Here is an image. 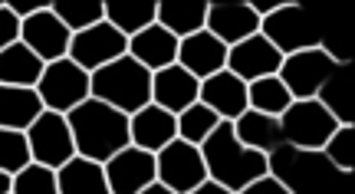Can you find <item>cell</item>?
I'll return each mask as SVG.
<instances>
[{
    "label": "cell",
    "mask_w": 355,
    "mask_h": 194,
    "mask_svg": "<svg viewBox=\"0 0 355 194\" xmlns=\"http://www.w3.org/2000/svg\"><path fill=\"white\" fill-rule=\"evenodd\" d=\"M66 125L76 145V155L99 165H105L115 152L128 145V116L99 99H86L73 112H66Z\"/></svg>",
    "instance_id": "cell-1"
},
{
    "label": "cell",
    "mask_w": 355,
    "mask_h": 194,
    "mask_svg": "<svg viewBox=\"0 0 355 194\" xmlns=\"http://www.w3.org/2000/svg\"><path fill=\"white\" fill-rule=\"evenodd\" d=\"M198 148H201L207 178L217 182L220 188L234 191V194L266 175V155L250 152L247 145L237 142V135H234V125H230V122H217V129L211 132Z\"/></svg>",
    "instance_id": "cell-2"
},
{
    "label": "cell",
    "mask_w": 355,
    "mask_h": 194,
    "mask_svg": "<svg viewBox=\"0 0 355 194\" xmlns=\"http://www.w3.org/2000/svg\"><path fill=\"white\" fill-rule=\"evenodd\" d=\"M89 99L112 105L122 116H135L152 103V73L125 53L115 63L89 73Z\"/></svg>",
    "instance_id": "cell-3"
},
{
    "label": "cell",
    "mask_w": 355,
    "mask_h": 194,
    "mask_svg": "<svg viewBox=\"0 0 355 194\" xmlns=\"http://www.w3.org/2000/svg\"><path fill=\"white\" fill-rule=\"evenodd\" d=\"M329 171L336 168L326 161L322 152H303V148H293L290 142H279L266 155V175L283 184L290 194H313L326 182Z\"/></svg>",
    "instance_id": "cell-4"
},
{
    "label": "cell",
    "mask_w": 355,
    "mask_h": 194,
    "mask_svg": "<svg viewBox=\"0 0 355 194\" xmlns=\"http://www.w3.org/2000/svg\"><path fill=\"white\" fill-rule=\"evenodd\" d=\"M336 129H339V122L316 99H293L279 116L283 142H290L293 148H303V152H322V145L329 142Z\"/></svg>",
    "instance_id": "cell-5"
},
{
    "label": "cell",
    "mask_w": 355,
    "mask_h": 194,
    "mask_svg": "<svg viewBox=\"0 0 355 194\" xmlns=\"http://www.w3.org/2000/svg\"><path fill=\"white\" fill-rule=\"evenodd\" d=\"M46 112H73L79 103L89 99V73L79 69L73 60H56L43 66V76L33 86Z\"/></svg>",
    "instance_id": "cell-6"
},
{
    "label": "cell",
    "mask_w": 355,
    "mask_h": 194,
    "mask_svg": "<svg viewBox=\"0 0 355 194\" xmlns=\"http://www.w3.org/2000/svg\"><path fill=\"white\" fill-rule=\"evenodd\" d=\"M260 37L279 53V56H293L303 50H316L319 39L316 30L306 20V10L300 3H279L273 13H266L260 20Z\"/></svg>",
    "instance_id": "cell-7"
},
{
    "label": "cell",
    "mask_w": 355,
    "mask_h": 194,
    "mask_svg": "<svg viewBox=\"0 0 355 194\" xmlns=\"http://www.w3.org/2000/svg\"><path fill=\"white\" fill-rule=\"evenodd\" d=\"M24 135H26V145H30V161H37L43 168L56 171L76 155V145H73V135H69L66 116H60V112H46L43 109Z\"/></svg>",
    "instance_id": "cell-8"
},
{
    "label": "cell",
    "mask_w": 355,
    "mask_h": 194,
    "mask_svg": "<svg viewBox=\"0 0 355 194\" xmlns=\"http://www.w3.org/2000/svg\"><path fill=\"white\" fill-rule=\"evenodd\" d=\"M155 182H162L175 194H188L198 184H204L207 182V168H204L201 148L181 142V139L168 142L155 155Z\"/></svg>",
    "instance_id": "cell-9"
},
{
    "label": "cell",
    "mask_w": 355,
    "mask_h": 194,
    "mask_svg": "<svg viewBox=\"0 0 355 194\" xmlns=\"http://www.w3.org/2000/svg\"><path fill=\"white\" fill-rule=\"evenodd\" d=\"M128 53V39L109 26L105 20L96 26H89L83 33H73L69 39V53H66V60H73L79 69H86V73H96L102 66L115 63L119 56H125Z\"/></svg>",
    "instance_id": "cell-10"
},
{
    "label": "cell",
    "mask_w": 355,
    "mask_h": 194,
    "mask_svg": "<svg viewBox=\"0 0 355 194\" xmlns=\"http://www.w3.org/2000/svg\"><path fill=\"white\" fill-rule=\"evenodd\" d=\"M332 69H336V63L316 46V50H303V53H293V56H283L277 79L286 86V92H290L293 99H316L319 86L329 79Z\"/></svg>",
    "instance_id": "cell-11"
},
{
    "label": "cell",
    "mask_w": 355,
    "mask_h": 194,
    "mask_svg": "<svg viewBox=\"0 0 355 194\" xmlns=\"http://www.w3.org/2000/svg\"><path fill=\"white\" fill-rule=\"evenodd\" d=\"M69 39H73V33L53 17L50 7L33 13V17H26L24 24H20V43H24L43 66L56 63V60H66Z\"/></svg>",
    "instance_id": "cell-12"
},
{
    "label": "cell",
    "mask_w": 355,
    "mask_h": 194,
    "mask_svg": "<svg viewBox=\"0 0 355 194\" xmlns=\"http://www.w3.org/2000/svg\"><path fill=\"white\" fill-rule=\"evenodd\" d=\"M102 171L109 182V194H139L155 182V155L135 145H125L102 165Z\"/></svg>",
    "instance_id": "cell-13"
},
{
    "label": "cell",
    "mask_w": 355,
    "mask_h": 194,
    "mask_svg": "<svg viewBox=\"0 0 355 194\" xmlns=\"http://www.w3.org/2000/svg\"><path fill=\"white\" fill-rule=\"evenodd\" d=\"M204 30L230 50L241 39L260 33V17L243 0H234V3L220 0V3H207V24H204Z\"/></svg>",
    "instance_id": "cell-14"
},
{
    "label": "cell",
    "mask_w": 355,
    "mask_h": 194,
    "mask_svg": "<svg viewBox=\"0 0 355 194\" xmlns=\"http://www.w3.org/2000/svg\"><path fill=\"white\" fill-rule=\"evenodd\" d=\"M279 63H283V56H279L260 33H254V37L241 39L237 46H230L227 66H224V69L234 73L237 79H243V82H257V79L277 76Z\"/></svg>",
    "instance_id": "cell-15"
},
{
    "label": "cell",
    "mask_w": 355,
    "mask_h": 194,
    "mask_svg": "<svg viewBox=\"0 0 355 194\" xmlns=\"http://www.w3.org/2000/svg\"><path fill=\"white\" fill-rule=\"evenodd\" d=\"M198 103L207 105L220 122H234L247 112V82L237 79L234 73L220 69L214 76H207L198 89Z\"/></svg>",
    "instance_id": "cell-16"
},
{
    "label": "cell",
    "mask_w": 355,
    "mask_h": 194,
    "mask_svg": "<svg viewBox=\"0 0 355 194\" xmlns=\"http://www.w3.org/2000/svg\"><path fill=\"white\" fill-rule=\"evenodd\" d=\"M175 63L181 66L184 73H191L198 82H204L207 76H214V73H220V69L227 66V46H224L220 39L211 37L207 30H201V33H194V37L178 39Z\"/></svg>",
    "instance_id": "cell-17"
},
{
    "label": "cell",
    "mask_w": 355,
    "mask_h": 194,
    "mask_svg": "<svg viewBox=\"0 0 355 194\" xmlns=\"http://www.w3.org/2000/svg\"><path fill=\"white\" fill-rule=\"evenodd\" d=\"M178 139V125H175V116L158 109V105H145L139 109L135 116H128V145H135L141 152H152L158 155L168 142Z\"/></svg>",
    "instance_id": "cell-18"
},
{
    "label": "cell",
    "mask_w": 355,
    "mask_h": 194,
    "mask_svg": "<svg viewBox=\"0 0 355 194\" xmlns=\"http://www.w3.org/2000/svg\"><path fill=\"white\" fill-rule=\"evenodd\" d=\"M198 89H201V82L191 76V73H184L178 63L152 73V105L165 109L171 116H178L188 105L198 103Z\"/></svg>",
    "instance_id": "cell-19"
},
{
    "label": "cell",
    "mask_w": 355,
    "mask_h": 194,
    "mask_svg": "<svg viewBox=\"0 0 355 194\" xmlns=\"http://www.w3.org/2000/svg\"><path fill=\"white\" fill-rule=\"evenodd\" d=\"M128 56L139 66H145L148 73H158L178 60V39L158 24H152L128 39Z\"/></svg>",
    "instance_id": "cell-20"
},
{
    "label": "cell",
    "mask_w": 355,
    "mask_h": 194,
    "mask_svg": "<svg viewBox=\"0 0 355 194\" xmlns=\"http://www.w3.org/2000/svg\"><path fill=\"white\" fill-rule=\"evenodd\" d=\"M155 24L168 30L175 39L194 37L207 24V0H162Z\"/></svg>",
    "instance_id": "cell-21"
},
{
    "label": "cell",
    "mask_w": 355,
    "mask_h": 194,
    "mask_svg": "<svg viewBox=\"0 0 355 194\" xmlns=\"http://www.w3.org/2000/svg\"><path fill=\"white\" fill-rule=\"evenodd\" d=\"M56 191L60 194H109V182L99 161L73 155L63 168H56Z\"/></svg>",
    "instance_id": "cell-22"
},
{
    "label": "cell",
    "mask_w": 355,
    "mask_h": 194,
    "mask_svg": "<svg viewBox=\"0 0 355 194\" xmlns=\"http://www.w3.org/2000/svg\"><path fill=\"white\" fill-rule=\"evenodd\" d=\"M230 125H234L237 142L247 145L250 152H260V155H270V152L283 142V132H279L277 116H263V112L247 109V112H243L241 118H234Z\"/></svg>",
    "instance_id": "cell-23"
},
{
    "label": "cell",
    "mask_w": 355,
    "mask_h": 194,
    "mask_svg": "<svg viewBox=\"0 0 355 194\" xmlns=\"http://www.w3.org/2000/svg\"><path fill=\"white\" fill-rule=\"evenodd\" d=\"M40 112H43V103H40L37 89L0 86V129L26 132Z\"/></svg>",
    "instance_id": "cell-24"
},
{
    "label": "cell",
    "mask_w": 355,
    "mask_h": 194,
    "mask_svg": "<svg viewBox=\"0 0 355 194\" xmlns=\"http://www.w3.org/2000/svg\"><path fill=\"white\" fill-rule=\"evenodd\" d=\"M43 76V63L17 39L7 50H0V86H20V89H33Z\"/></svg>",
    "instance_id": "cell-25"
},
{
    "label": "cell",
    "mask_w": 355,
    "mask_h": 194,
    "mask_svg": "<svg viewBox=\"0 0 355 194\" xmlns=\"http://www.w3.org/2000/svg\"><path fill=\"white\" fill-rule=\"evenodd\" d=\"M155 13H158L155 0H109L105 3V24L115 26L125 39H132L145 26L155 24Z\"/></svg>",
    "instance_id": "cell-26"
},
{
    "label": "cell",
    "mask_w": 355,
    "mask_h": 194,
    "mask_svg": "<svg viewBox=\"0 0 355 194\" xmlns=\"http://www.w3.org/2000/svg\"><path fill=\"white\" fill-rule=\"evenodd\" d=\"M352 73L349 66H336L329 73V79L319 86L316 92V103L329 112L339 125H352Z\"/></svg>",
    "instance_id": "cell-27"
},
{
    "label": "cell",
    "mask_w": 355,
    "mask_h": 194,
    "mask_svg": "<svg viewBox=\"0 0 355 194\" xmlns=\"http://www.w3.org/2000/svg\"><path fill=\"white\" fill-rule=\"evenodd\" d=\"M50 10L69 33H83V30L105 20V3L102 0H56V3H50Z\"/></svg>",
    "instance_id": "cell-28"
},
{
    "label": "cell",
    "mask_w": 355,
    "mask_h": 194,
    "mask_svg": "<svg viewBox=\"0 0 355 194\" xmlns=\"http://www.w3.org/2000/svg\"><path fill=\"white\" fill-rule=\"evenodd\" d=\"M293 103V96L286 92V86L279 82L277 76L257 79V82H247V109L254 112H263V116H283V109Z\"/></svg>",
    "instance_id": "cell-29"
},
{
    "label": "cell",
    "mask_w": 355,
    "mask_h": 194,
    "mask_svg": "<svg viewBox=\"0 0 355 194\" xmlns=\"http://www.w3.org/2000/svg\"><path fill=\"white\" fill-rule=\"evenodd\" d=\"M217 122H220V118H217L207 105L194 103V105H188L184 112H178L175 116L178 139H181V142H188V145H201L204 139L217 129Z\"/></svg>",
    "instance_id": "cell-30"
},
{
    "label": "cell",
    "mask_w": 355,
    "mask_h": 194,
    "mask_svg": "<svg viewBox=\"0 0 355 194\" xmlns=\"http://www.w3.org/2000/svg\"><path fill=\"white\" fill-rule=\"evenodd\" d=\"M322 155H326V161L336 171L349 175L355 168V129L352 125H339V129L332 132V139L322 145Z\"/></svg>",
    "instance_id": "cell-31"
},
{
    "label": "cell",
    "mask_w": 355,
    "mask_h": 194,
    "mask_svg": "<svg viewBox=\"0 0 355 194\" xmlns=\"http://www.w3.org/2000/svg\"><path fill=\"white\" fill-rule=\"evenodd\" d=\"M10 194H60L56 191V171L30 161L26 168H20L13 175Z\"/></svg>",
    "instance_id": "cell-32"
},
{
    "label": "cell",
    "mask_w": 355,
    "mask_h": 194,
    "mask_svg": "<svg viewBox=\"0 0 355 194\" xmlns=\"http://www.w3.org/2000/svg\"><path fill=\"white\" fill-rule=\"evenodd\" d=\"M30 165V145H26L24 132L0 129V171L17 175L20 168Z\"/></svg>",
    "instance_id": "cell-33"
},
{
    "label": "cell",
    "mask_w": 355,
    "mask_h": 194,
    "mask_svg": "<svg viewBox=\"0 0 355 194\" xmlns=\"http://www.w3.org/2000/svg\"><path fill=\"white\" fill-rule=\"evenodd\" d=\"M17 39H20V20L7 7H0V50H7Z\"/></svg>",
    "instance_id": "cell-34"
},
{
    "label": "cell",
    "mask_w": 355,
    "mask_h": 194,
    "mask_svg": "<svg viewBox=\"0 0 355 194\" xmlns=\"http://www.w3.org/2000/svg\"><path fill=\"white\" fill-rule=\"evenodd\" d=\"M3 7H7V10H10L13 17L20 20V24H24L26 17H33V13L46 10L50 3H43V0H10V3H3Z\"/></svg>",
    "instance_id": "cell-35"
},
{
    "label": "cell",
    "mask_w": 355,
    "mask_h": 194,
    "mask_svg": "<svg viewBox=\"0 0 355 194\" xmlns=\"http://www.w3.org/2000/svg\"><path fill=\"white\" fill-rule=\"evenodd\" d=\"M237 194H290L286 188L279 182H273L270 175H263V178H257V182H250L247 188H241Z\"/></svg>",
    "instance_id": "cell-36"
},
{
    "label": "cell",
    "mask_w": 355,
    "mask_h": 194,
    "mask_svg": "<svg viewBox=\"0 0 355 194\" xmlns=\"http://www.w3.org/2000/svg\"><path fill=\"white\" fill-rule=\"evenodd\" d=\"M188 194H234V191H227V188H220L217 182H211V178H207V182L198 184V188H194V191H188Z\"/></svg>",
    "instance_id": "cell-37"
},
{
    "label": "cell",
    "mask_w": 355,
    "mask_h": 194,
    "mask_svg": "<svg viewBox=\"0 0 355 194\" xmlns=\"http://www.w3.org/2000/svg\"><path fill=\"white\" fill-rule=\"evenodd\" d=\"M139 194H175V191H171V188H165V184H162V182H152V184H148V188H141Z\"/></svg>",
    "instance_id": "cell-38"
},
{
    "label": "cell",
    "mask_w": 355,
    "mask_h": 194,
    "mask_svg": "<svg viewBox=\"0 0 355 194\" xmlns=\"http://www.w3.org/2000/svg\"><path fill=\"white\" fill-rule=\"evenodd\" d=\"M10 184H13V175L0 171V194H10Z\"/></svg>",
    "instance_id": "cell-39"
}]
</instances>
